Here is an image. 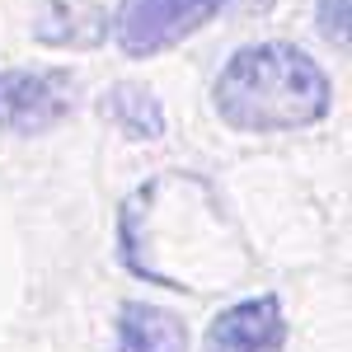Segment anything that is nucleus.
<instances>
[{"label":"nucleus","mask_w":352,"mask_h":352,"mask_svg":"<svg viewBox=\"0 0 352 352\" xmlns=\"http://www.w3.org/2000/svg\"><path fill=\"white\" fill-rule=\"evenodd\" d=\"M99 113H104V122H113L127 141H160L164 127H169L160 99H155L146 85H136V80L109 85V89L99 94Z\"/></svg>","instance_id":"nucleus-8"},{"label":"nucleus","mask_w":352,"mask_h":352,"mask_svg":"<svg viewBox=\"0 0 352 352\" xmlns=\"http://www.w3.org/2000/svg\"><path fill=\"white\" fill-rule=\"evenodd\" d=\"M212 109L230 132L277 136L324 122L333 109V80L296 43H244L226 56L212 80Z\"/></svg>","instance_id":"nucleus-1"},{"label":"nucleus","mask_w":352,"mask_h":352,"mask_svg":"<svg viewBox=\"0 0 352 352\" xmlns=\"http://www.w3.org/2000/svg\"><path fill=\"white\" fill-rule=\"evenodd\" d=\"M348 24H352V0H315V28L338 52H348Z\"/></svg>","instance_id":"nucleus-9"},{"label":"nucleus","mask_w":352,"mask_h":352,"mask_svg":"<svg viewBox=\"0 0 352 352\" xmlns=\"http://www.w3.org/2000/svg\"><path fill=\"white\" fill-rule=\"evenodd\" d=\"M109 10L99 0H43L33 14V43L52 52H94L109 43Z\"/></svg>","instance_id":"nucleus-6"},{"label":"nucleus","mask_w":352,"mask_h":352,"mask_svg":"<svg viewBox=\"0 0 352 352\" xmlns=\"http://www.w3.org/2000/svg\"><path fill=\"white\" fill-rule=\"evenodd\" d=\"M174 244H192V254L212 268L217 282H230L244 268L240 249H226V217H221L217 197H207V207H192L188 226H184V217H169V207L160 197V179L136 184L122 197L118 221H113V254H118V263L132 272L136 282L164 287Z\"/></svg>","instance_id":"nucleus-2"},{"label":"nucleus","mask_w":352,"mask_h":352,"mask_svg":"<svg viewBox=\"0 0 352 352\" xmlns=\"http://www.w3.org/2000/svg\"><path fill=\"white\" fill-rule=\"evenodd\" d=\"M80 104V80L66 66H14L0 71V132L47 136Z\"/></svg>","instance_id":"nucleus-4"},{"label":"nucleus","mask_w":352,"mask_h":352,"mask_svg":"<svg viewBox=\"0 0 352 352\" xmlns=\"http://www.w3.org/2000/svg\"><path fill=\"white\" fill-rule=\"evenodd\" d=\"M226 5L230 0H118V10L109 14V38L132 61H151L202 33Z\"/></svg>","instance_id":"nucleus-3"},{"label":"nucleus","mask_w":352,"mask_h":352,"mask_svg":"<svg viewBox=\"0 0 352 352\" xmlns=\"http://www.w3.org/2000/svg\"><path fill=\"white\" fill-rule=\"evenodd\" d=\"M292 324L277 292H258L226 305L202 333V352H287Z\"/></svg>","instance_id":"nucleus-5"},{"label":"nucleus","mask_w":352,"mask_h":352,"mask_svg":"<svg viewBox=\"0 0 352 352\" xmlns=\"http://www.w3.org/2000/svg\"><path fill=\"white\" fill-rule=\"evenodd\" d=\"M113 343L118 352H188V324L155 300H122L113 320Z\"/></svg>","instance_id":"nucleus-7"}]
</instances>
